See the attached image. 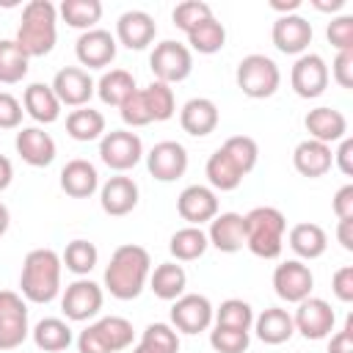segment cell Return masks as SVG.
Instances as JSON below:
<instances>
[{
    "instance_id": "4",
    "label": "cell",
    "mask_w": 353,
    "mask_h": 353,
    "mask_svg": "<svg viewBox=\"0 0 353 353\" xmlns=\"http://www.w3.org/2000/svg\"><path fill=\"white\" fill-rule=\"evenodd\" d=\"M245 221V248L259 259H276L284 248L287 218L276 207H254L243 215Z\"/></svg>"
},
{
    "instance_id": "13",
    "label": "cell",
    "mask_w": 353,
    "mask_h": 353,
    "mask_svg": "<svg viewBox=\"0 0 353 353\" xmlns=\"http://www.w3.org/2000/svg\"><path fill=\"white\" fill-rule=\"evenodd\" d=\"M334 323H336V314H334L331 303L323 298H312V295L303 298L292 314L295 331L306 339H325L334 331Z\"/></svg>"
},
{
    "instance_id": "21",
    "label": "cell",
    "mask_w": 353,
    "mask_h": 353,
    "mask_svg": "<svg viewBox=\"0 0 353 353\" xmlns=\"http://www.w3.org/2000/svg\"><path fill=\"white\" fill-rule=\"evenodd\" d=\"M303 127H306V132H309L312 141H320V143H328V146L336 143V141H342L347 135V119H345V113L336 110V108H328V105L309 110L306 119H303Z\"/></svg>"
},
{
    "instance_id": "42",
    "label": "cell",
    "mask_w": 353,
    "mask_h": 353,
    "mask_svg": "<svg viewBox=\"0 0 353 353\" xmlns=\"http://www.w3.org/2000/svg\"><path fill=\"white\" fill-rule=\"evenodd\" d=\"M143 91V99H146V108L152 113V121H168L176 110V99H174V88L160 83V80H152Z\"/></svg>"
},
{
    "instance_id": "7",
    "label": "cell",
    "mask_w": 353,
    "mask_h": 353,
    "mask_svg": "<svg viewBox=\"0 0 353 353\" xmlns=\"http://www.w3.org/2000/svg\"><path fill=\"white\" fill-rule=\"evenodd\" d=\"M149 69H152L154 80H160L165 85L182 83L193 72V55H190L188 44H179L174 39H165V41L154 44V50L149 55Z\"/></svg>"
},
{
    "instance_id": "34",
    "label": "cell",
    "mask_w": 353,
    "mask_h": 353,
    "mask_svg": "<svg viewBox=\"0 0 353 353\" xmlns=\"http://www.w3.org/2000/svg\"><path fill=\"white\" fill-rule=\"evenodd\" d=\"M66 132L74 138V141H83V143H88V141H97V138H102V132H105V116L99 113V110H94V108H77V110H72L69 116H66Z\"/></svg>"
},
{
    "instance_id": "40",
    "label": "cell",
    "mask_w": 353,
    "mask_h": 353,
    "mask_svg": "<svg viewBox=\"0 0 353 353\" xmlns=\"http://www.w3.org/2000/svg\"><path fill=\"white\" fill-rule=\"evenodd\" d=\"M97 259H99L97 245L88 243V240H83V237H77V240H72L63 248L61 265H66V270H72L74 276H88L97 268Z\"/></svg>"
},
{
    "instance_id": "55",
    "label": "cell",
    "mask_w": 353,
    "mask_h": 353,
    "mask_svg": "<svg viewBox=\"0 0 353 353\" xmlns=\"http://www.w3.org/2000/svg\"><path fill=\"white\" fill-rule=\"evenodd\" d=\"M336 237H339V243H342L345 251H353V218L350 221H339Z\"/></svg>"
},
{
    "instance_id": "16",
    "label": "cell",
    "mask_w": 353,
    "mask_h": 353,
    "mask_svg": "<svg viewBox=\"0 0 353 353\" xmlns=\"http://www.w3.org/2000/svg\"><path fill=\"white\" fill-rule=\"evenodd\" d=\"M146 168L157 182H174L188 171V152L176 141H160L146 154Z\"/></svg>"
},
{
    "instance_id": "38",
    "label": "cell",
    "mask_w": 353,
    "mask_h": 353,
    "mask_svg": "<svg viewBox=\"0 0 353 353\" xmlns=\"http://www.w3.org/2000/svg\"><path fill=\"white\" fill-rule=\"evenodd\" d=\"M28 55L14 39H0V83L14 85L28 74Z\"/></svg>"
},
{
    "instance_id": "22",
    "label": "cell",
    "mask_w": 353,
    "mask_h": 353,
    "mask_svg": "<svg viewBox=\"0 0 353 353\" xmlns=\"http://www.w3.org/2000/svg\"><path fill=\"white\" fill-rule=\"evenodd\" d=\"M14 146H17V154L33 168H44L55 160V141L41 127H22L17 132Z\"/></svg>"
},
{
    "instance_id": "48",
    "label": "cell",
    "mask_w": 353,
    "mask_h": 353,
    "mask_svg": "<svg viewBox=\"0 0 353 353\" xmlns=\"http://www.w3.org/2000/svg\"><path fill=\"white\" fill-rule=\"evenodd\" d=\"M143 339L160 345L165 353H179V336H176V328L168 325V323H149L141 334Z\"/></svg>"
},
{
    "instance_id": "33",
    "label": "cell",
    "mask_w": 353,
    "mask_h": 353,
    "mask_svg": "<svg viewBox=\"0 0 353 353\" xmlns=\"http://www.w3.org/2000/svg\"><path fill=\"white\" fill-rule=\"evenodd\" d=\"M207 232H201V226H185V229H176L171 234V243H168V251L176 262H193L199 256H204L207 251Z\"/></svg>"
},
{
    "instance_id": "20",
    "label": "cell",
    "mask_w": 353,
    "mask_h": 353,
    "mask_svg": "<svg viewBox=\"0 0 353 353\" xmlns=\"http://www.w3.org/2000/svg\"><path fill=\"white\" fill-rule=\"evenodd\" d=\"M154 33H157V25L152 19V14L141 11V8H132V11H124L116 22V41L124 44L127 50H143L154 41Z\"/></svg>"
},
{
    "instance_id": "24",
    "label": "cell",
    "mask_w": 353,
    "mask_h": 353,
    "mask_svg": "<svg viewBox=\"0 0 353 353\" xmlns=\"http://www.w3.org/2000/svg\"><path fill=\"white\" fill-rule=\"evenodd\" d=\"M99 204L113 218H121V215L132 212L135 204H138V185H135V179L124 176V174L110 176L102 185V190H99Z\"/></svg>"
},
{
    "instance_id": "19",
    "label": "cell",
    "mask_w": 353,
    "mask_h": 353,
    "mask_svg": "<svg viewBox=\"0 0 353 353\" xmlns=\"http://www.w3.org/2000/svg\"><path fill=\"white\" fill-rule=\"evenodd\" d=\"M74 55L88 69H105L116 58V36H110V30L91 28L74 41Z\"/></svg>"
},
{
    "instance_id": "25",
    "label": "cell",
    "mask_w": 353,
    "mask_h": 353,
    "mask_svg": "<svg viewBox=\"0 0 353 353\" xmlns=\"http://www.w3.org/2000/svg\"><path fill=\"white\" fill-rule=\"evenodd\" d=\"M207 243L223 254H234L245 245V221L240 212H218L210 221Z\"/></svg>"
},
{
    "instance_id": "45",
    "label": "cell",
    "mask_w": 353,
    "mask_h": 353,
    "mask_svg": "<svg viewBox=\"0 0 353 353\" xmlns=\"http://www.w3.org/2000/svg\"><path fill=\"white\" fill-rule=\"evenodd\" d=\"M212 17V8L204 3V0H185V3H179L176 8H174V14H171V19H174V25L188 36L199 22H204V19H210Z\"/></svg>"
},
{
    "instance_id": "3",
    "label": "cell",
    "mask_w": 353,
    "mask_h": 353,
    "mask_svg": "<svg viewBox=\"0 0 353 353\" xmlns=\"http://www.w3.org/2000/svg\"><path fill=\"white\" fill-rule=\"evenodd\" d=\"M61 256L52 248H33L28 251L19 273L22 298L30 303H50L61 290Z\"/></svg>"
},
{
    "instance_id": "41",
    "label": "cell",
    "mask_w": 353,
    "mask_h": 353,
    "mask_svg": "<svg viewBox=\"0 0 353 353\" xmlns=\"http://www.w3.org/2000/svg\"><path fill=\"white\" fill-rule=\"evenodd\" d=\"M204 171H207V179H210V185H212L215 190H234V188H240V182H243V174L234 168V163H232L221 149H215V152L210 154Z\"/></svg>"
},
{
    "instance_id": "54",
    "label": "cell",
    "mask_w": 353,
    "mask_h": 353,
    "mask_svg": "<svg viewBox=\"0 0 353 353\" xmlns=\"http://www.w3.org/2000/svg\"><path fill=\"white\" fill-rule=\"evenodd\" d=\"M334 163L336 168L345 174V176H353V138H342L339 141V149L334 152Z\"/></svg>"
},
{
    "instance_id": "56",
    "label": "cell",
    "mask_w": 353,
    "mask_h": 353,
    "mask_svg": "<svg viewBox=\"0 0 353 353\" xmlns=\"http://www.w3.org/2000/svg\"><path fill=\"white\" fill-rule=\"evenodd\" d=\"M11 179H14V165H11V160L6 154H0V193L11 185Z\"/></svg>"
},
{
    "instance_id": "17",
    "label": "cell",
    "mask_w": 353,
    "mask_h": 353,
    "mask_svg": "<svg viewBox=\"0 0 353 353\" xmlns=\"http://www.w3.org/2000/svg\"><path fill=\"white\" fill-rule=\"evenodd\" d=\"M176 212L190 226H201L218 215V196L207 185H188L176 199Z\"/></svg>"
},
{
    "instance_id": "36",
    "label": "cell",
    "mask_w": 353,
    "mask_h": 353,
    "mask_svg": "<svg viewBox=\"0 0 353 353\" xmlns=\"http://www.w3.org/2000/svg\"><path fill=\"white\" fill-rule=\"evenodd\" d=\"M132 91H135V77H132L127 69H110V72H105V74L99 77V83H97L99 99H102L105 105H116V108H119Z\"/></svg>"
},
{
    "instance_id": "8",
    "label": "cell",
    "mask_w": 353,
    "mask_h": 353,
    "mask_svg": "<svg viewBox=\"0 0 353 353\" xmlns=\"http://www.w3.org/2000/svg\"><path fill=\"white\" fill-rule=\"evenodd\" d=\"M28 306L14 290H0V350H14L28 339Z\"/></svg>"
},
{
    "instance_id": "43",
    "label": "cell",
    "mask_w": 353,
    "mask_h": 353,
    "mask_svg": "<svg viewBox=\"0 0 353 353\" xmlns=\"http://www.w3.org/2000/svg\"><path fill=\"white\" fill-rule=\"evenodd\" d=\"M212 320H215V325L251 331V325H254V309H251V303H245L243 298H229V301H223V303L215 309Z\"/></svg>"
},
{
    "instance_id": "2",
    "label": "cell",
    "mask_w": 353,
    "mask_h": 353,
    "mask_svg": "<svg viewBox=\"0 0 353 353\" xmlns=\"http://www.w3.org/2000/svg\"><path fill=\"white\" fill-rule=\"evenodd\" d=\"M58 8L50 0H30L22 8V22L17 28V44L28 58H41L52 52L58 39Z\"/></svg>"
},
{
    "instance_id": "57",
    "label": "cell",
    "mask_w": 353,
    "mask_h": 353,
    "mask_svg": "<svg viewBox=\"0 0 353 353\" xmlns=\"http://www.w3.org/2000/svg\"><path fill=\"white\" fill-rule=\"evenodd\" d=\"M270 8L281 11V17H287V14H295L301 8V0H270Z\"/></svg>"
},
{
    "instance_id": "28",
    "label": "cell",
    "mask_w": 353,
    "mask_h": 353,
    "mask_svg": "<svg viewBox=\"0 0 353 353\" xmlns=\"http://www.w3.org/2000/svg\"><path fill=\"white\" fill-rule=\"evenodd\" d=\"M22 108L39 124H52L61 116V102H58L52 85H47V83H30L22 94Z\"/></svg>"
},
{
    "instance_id": "6",
    "label": "cell",
    "mask_w": 353,
    "mask_h": 353,
    "mask_svg": "<svg viewBox=\"0 0 353 353\" xmlns=\"http://www.w3.org/2000/svg\"><path fill=\"white\" fill-rule=\"evenodd\" d=\"M237 88L251 97V99H268L276 94L279 83H281V72L276 66L273 58L262 55V52H251L237 63Z\"/></svg>"
},
{
    "instance_id": "46",
    "label": "cell",
    "mask_w": 353,
    "mask_h": 353,
    "mask_svg": "<svg viewBox=\"0 0 353 353\" xmlns=\"http://www.w3.org/2000/svg\"><path fill=\"white\" fill-rule=\"evenodd\" d=\"M119 113H121V121L127 127H146L152 124V113L146 108V99H143V91L135 88L121 105H119Z\"/></svg>"
},
{
    "instance_id": "23",
    "label": "cell",
    "mask_w": 353,
    "mask_h": 353,
    "mask_svg": "<svg viewBox=\"0 0 353 353\" xmlns=\"http://www.w3.org/2000/svg\"><path fill=\"white\" fill-rule=\"evenodd\" d=\"M218 121H221L218 105H215L212 99H207V97H193V99H188V102L182 105V110H179V124H182V130H185L188 135H193V138H204V135L215 132Z\"/></svg>"
},
{
    "instance_id": "31",
    "label": "cell",
    "mask_w": 353,
    "mask_h": 353,
    "mask_svg": "<svg viewBox=\"0 0 353 353\" xmlns=\"http://www.w3.org/2000/svg\"><path fill=\"white\" fill-rule=\"evenodd\" d=\"M149 287L160 301H176L179 295H185L188 273L176 262H163L154 268V273H149Z\"/></svg>"
},
{
    "instance_id": "30",
    "label": "cell",
    "mask_w": 353,
    "mask_h": 353,
    "mask_svg": "<svg viewBox=\"0 0 353 353\" xmlns=\"http://www.w3.org/2000/svg\"><path fill=\"white\" fill-rule=\"evenodd\" d=\"M287 243H290V248L295 251V256H301V259H317V256H323L325 248H328V234H325L323 226L306 221V223H295V226L290 229Z\"/></svg>"
},
{
    "instance_id": "49",
    "label": "cell",
    "mask_w": 353,
    "mask_h": 353,
    "mask_svg": "<svg viewBox=\"0 0 353 353\" xmlns=\"http://www.w3.org/2000/svg\"><path fill=\"white\" fill-rule=\"evenodd\" d=\"M22 102L8 94V91H0V130H14L22 124Z\"/></svg>"
},
{
    "instance_id": "27",
    "label": "cell",
    "mask_w": 353,
    "mask_h": 353,
    "mask_svg": "<svg viewBox=\"0 0 353 353\" xmlns=\"http://www.w3.org/2000/svg\"><path fill=\"white\" fill-rule=\"evenodd\" d=\"M99 188V174L94 163L74 157L61 168V190L72 199H88Z\"/></svg>"
},
{
    "instance_id": "51",
    "label": "cell",
    "mask_w": 353,
    "mask_h": 353,
    "mask_svg": "<svg viewBox=\"0 0 353 353\" xmlns=\"http://www.w3.org/2000/svg\"><path fill=\"white\" fill-rule=\"evenodd\" d=\"M331 290H334V295H336L342 303H350V301H353V265H342V268L334 273Z\"/></svg>"
},
{
    "instance_id": "47",
    "label": "cell",
    "mask_w": 353,
    "mask_h": 353,
    "mask_svg": "<svg viewBox=\"0 0 353 353\" xmlns=\"http://www.w3.org/2000/svg\"><path fill=\"white\" fill-rule=\"evenodd\" d=\"M325 36L328 41L336 47V52L342 50H353V17L350 14H342V17H334L325 28Z\"/></svg>"
},
{
    "instance_id": "12",
    "label": "cell",
    "mask_w": 353,
    "mask_h": 353,
    "mask_svg": "<svg viewBox=\"0 0 353 353\" xmlns=\"http://www.w3.org/2000/svg\"><path fill=\"white\" fill-rule=\"evenodd\" d=\"M212 303L207 295H199V292H188V295H179L171 306V325L182 334H199V331H207L212 325Z\"/></svg>"
},
{
    "instance_id": "18",
    "label": "cell",
    "mask_w": 353,
    "mask_h": 353,
    "mask_svg": "<svg viewBox=\"0 0 353 353\" xmlns=\"http://www.w3.org/2000/svg\"><path fill=\"white\" fill-rule=\"evenodd\" d=\"M273 44L284 55H303L312 44V25L301 14H287L273 22Z\"/></svg>"
},
{
    "instance_id": "10",
    "label": "cell",
    "mask_w": 353,
    "mask_h": 353,
    "mask_svg": "<svg viewBox=\"0 0 353 353\" xmlns=\"http://www.w3.org/2000/svg\"><path fill=\"white\" fill-rule=\"evenodd\" d=\"M328 63L317 55V52H303L298 55V61L292 63V72H290V83H292V91L301 97V99H314L320 97L325 88H328Z\"/></svg>"
},
{
    "instance_id": "1",
    "label": "cell",
    "mask_w": 353,
    "mask_h": 353,
    "mask_svg": "<svg viewBox=\"0 0 353 353\" xmlns=\"http://www.w3.org/2000/svg\"><path fill=\"white\" fill-rule=\"evenodd\" d=\"M152 259L143 245L124 243L110 254V262L105 268V290L119 301H132L143 292L149 281Z\"/></svg>"
},
{
    "instance_id": "44",
    "label": "cell",
    "mask_w": 353,
    "mask_h": 353,
    "mask_svg": "<svg viewBox=\"0 0 353 353\" xmlns=\"http://www.w3.org/2000/svg\"><path fill=\"white\" fill-rule=\"evenodd\" d=\"M248 342H251V334L248 331H240V328L215 325L210 331V345L218 353H245L248 350Z\"/></svg>"
},
{
    "instance_id": "26",
    "label": "cell",
    "mask_w": 353,
    "mask_h": 353,
    "mask_svg": "<svg viewBox=\"0 0 353 353\" xmlns=\"http://www.w3.org/2000/svg\"><path fill=\"white\" fill-rule=\"evenodd\" d=\"M292 165L301 176H309V179H317V176H325L334 165V152L328 143H320V141H301L292 152Z\"/></svg>"
},
{
    "instance_id": "15",
    "label": "cell",
    "mask_w": 353,
    "mask_h": 353,
    "mask_svg": "<svg viewBox=\"0 0 353 353\" xmlns=\"http://www.w3.org/2000/svg\"><path fill=\"white\" fill-rule=\"evenodd\" d=\"M50 85H52L58 102L61 105H69V108H85L88 99L97 91V83L80 66H63V69H58Z\"/></svg>"
},
{
    "instance_id": "29",
    "label": "cell",
    "mask_w": 353,
    "mask_h": 353,
    "mask_svg": "<svg viewBox=\"0 0 353 353\" xmlns=\"http://www.w3.org/2000/svg\"><path fill=\"white\" fill-rule=\"evenodd\" d=\"M254 331L265 345H281L295 334L292 314L281 306H270L259 317H254Z\"/></svg>"
},
{
    "instance_id": "37",
    "label": "cell",
    "mask_w": 353,
    "mask_h": 353,
    "mask_svg": "<svg viewBox=\"0 0 353 353\" xmlns=\"http://www.w3.org/2000/svg\"><path fill=\"white\" fill-rule=\"evenodd\" d=\"M188 50H196V52H201V55H212V52H218L223 44H226V28L215 19V17H210V19H204V22H199L190 33H188Z\"/></svg>"
},
{
    "instance_id": "39",
    "label": "cell",
    "mask_w": 353,
    "mask_h": 353,
    "mask_svg": "<svg viewBox=\"0 0 353 353\" xmlns=\"http://www.w3.org/2000/svg\"><path fill=\"white\" fill-rule=\"evenodd\" d=\"M221 152L234 163V168H237L243 176L251 174L254 165H256V160H259V146H256V141L248 138V135H232V138H226L223 146H221Z\"/></svg>"
},
{
    "instance_id": "35",
    "label": "cell",
    "mask_w": 353,
    "mask_h": 353,
    "mask_svg": "<svg viewBox=\"0 0 353 353\" xmlns=\"http://www.w3.org/2000/svg\"><path fill=\"white\" fill-rule=\"evenodd\" d=\"M61 19L69 25V28H77V30H91L99 17H102V3L99 0H63L61 8H58Z\"/></svg>"
},
{
    "instance_id": "11",
    "label": "cell",
    "mask_w": 353,
    "mask_h": 353,
    "mask_svg": "<svg viewBox=\"0 0 353 353\" xmlns=\"http://www.w3.org/2000/svg\"><path fill=\"white\" fill-rule=\"evenodd\" d=\"M102 287L91 279H77L66 287L63 298H61V309L66 314V320H74V323H83V320H91L99 314L102 309Z\"/></svg>"
},
{
    "instance_id": "58",
    "label": "cell",
    "mask_w": 353,
    "mask_h": 353,
    "mask_svg": "<svg viewBox=\"0 0 353 353\" xmlns=\"http://www.w3.org/2000/svg\"><path fill=\"white\" fill-rule=\"evenodd\" d=\"M132 353H165L160 345H154V342H149V339H143L141 336V342L132 347Z\"/></svg>"
},
{
    "instance_id": "14",
    "label": "cell",
    "mask_w": 353,
    "mask_h": 353,
    "mask_svg": "<svg viewBox=\"0 0 353 353\" xmlns=\"http://www.w3.org/2000/svg\"><path fill=\"white\" fill-rule=\"evenodd\" d=\"M314 287V276L309 270V265H303L301 259H287L281 265H276L273 270V290L281 301L287 303H301L303 298L312 295Z\"/></svg>"
},
{
    "instance_id": "5",
    "label": "cell",
    "mask_w": 353,
    "mask_h": 353,
    "mask_svg": "<svg viewBox=\"0 0 353 353\" xmlns=\"http://www.w3.org/2000/svg\"><path fill=\"white\" fill-rule=\"evenodd\" d=\"M132 336H135L132 323L127 317L110 314V317L97 320L85 331H80L77 350L80 353H119L132 345Z\"/></svg>"
},
{
    "instance_id": "59",
    "label": "cell",
    "mask_w": 353,
    "mask_h": 353,
    "mask_svg": "<svg viewBox=\"0 0 353 353\" xmlns=\"http://www.w3.org/2000/svg\"><path fill=\"white\" fill-rule=\"evenodd\" d=\"M312 6L317 11H339L345 6V0H331V3H320V0H312Z\"/></svg>"
},
{
    "instance_id": "60",
    "label": "cell",
    "mask_w": 353,
    "mask_h": 353,
    "mask_svg": "<svg viewBox=\"0 0 353 353\" xmlns=\"http://www.w3.org/2000/svg\"><path fill=\"white\" fill-rule=\"evenodd\" d=\"M8 223H11V215H8V207L0 201V237L8 232Z\"/></svg>"
},
{
    "instance_id": "32",
    "label": "cell",
    "mask_w": 353,
    "mask_h": 353,
    "mask_svg": "<svg viewBox=\"0 0 353 353\" xmlns=\"http://www.w3.org/2000/svg\"><path fill=\"white\" fill-rule=\"evenodd\" d=\"M30 334H33V345L39 350H44V353H58V350H66L72 345V328L61 317H44V320H39Z\"/></svg>"
},
{
    "instance_id": "50",
    "label": "cell",
    "mask_w": 353,
    "mask_h": 353,
    "mask_svg": "<svg viewBox=\"0 0 353 353\" xmlns=\"http://www.w3.org/2000/svg\"><path fill=\"white\" fill-rule=\"evenodd\" d=\"M328 74H334V80H336L342 88H353V50L336 52V58H334Z\"/></svg>"
},
{
    "instance_id": "52",
    "label": "cell",
    "mask_w": 353,
    "mask_h": 353,
    "mask_svg": "<svg viewBox=\"0 0 353 353\" xmlns=\"http://www.w3.org/2000/svg\"><path fill=\"white\" fill-rule=\"evenodd\" d=\"M331 210L339 221H350L353 218V185H342L334 199H331Z\"/></svg>"
},
{
    "instance_id": "9",
    "label": "cell",
    "mask_w": 353,
    "mask_h": 353,
    "mask_svg": "<svg viewBox=\"0 0 353 353\" xmlns=\"http://www.w3.org/2000/svg\"><path fill=\"white\" fill-rule=\"evenodd\" d=\"M99 157H102V163L108 168H113V171L121 174V171H130V168H135L141 163L143 143L130 130H110L99 141Z\"/></svg>"
},
{
    "instance_id": "53",
    "label": "cell",
    "mask_w": 353,
    "mask_h": 353,
    "mask_svg": "<svg viewBox=\"0 0 353 353\" xmlns=\"http://www.w3.org/2000/svg\"><path fill=\"white\" fill-rule=\"evenodd\" d=\"M328 353H353V317H347L345 320V328L331 336Z\"/></svg>"
}]
</instances>
